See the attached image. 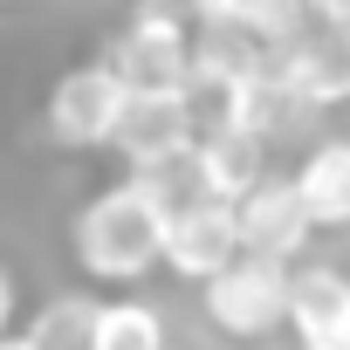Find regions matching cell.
Returning a JSON list of instances; mask_svg holds the SVG:
<instances>
[{"label":"cell","mask_w":350,"mask_h":350,"mask_svg":"<svg viewBox=\"0 0 350 350\" xmlns=\"http://www.w3.org/2000/svg\"><path fill=\"white\" fill-rule=\"evenodd\" d=\"M165 206L137 186V179H117L103 193H90L69 220V254L90 282L103 288H137L151 268H165Z\"/></svg>","instance_id":"6da1fadb"},{"label":"cell","mask_w":350,"mask_h":350,"mask_svg":"<svg viewBox=\"0 0 350 350\" xmlns=\"http://www.w3.org/2000/svg\"><path fill=\"white\" fill-rule=\"evenodd\" d=\"M103 62L124 76V90L137 103H186L193 96V69H200V28H193V14L144 8V14H131L117 28Z\"/></svg>","instance_id":"7a4b0ae2"},{"label":"cell","mask_w":350,"mask_h":350,"mask_svg":"<svg viewBox=\"0 0 350 350\" xmlns=\"http://www.w3.org/2000/svg\"><path fill=\"white\" fill-rule=\"evenodd\" d=\"M261 83L282 103H350V8L343 0L309 8L302 35L261 55Z\"/></svg>","instance_id":"3957f363"},{"label":"cell","mask_w":350,"mask_h":350,"mask_svg":"<svg viewBox=\"0 0 350 350\" xmlns=\"http://www.w3.org/2000/svg\"><path fill=\"white\" fill-rule=\"evenodd\" d=\"M124 117H131V90H124V76L103 55L96 62H76L49 90V103H42V131L62 151H117Z\"/></svg>","instance_id":"277c9868"},{"label":"cell","mask_w":350,"mask_h":350,"mask_svg":"<svg viewBox=\"0 0 350 350\" xmlns=\"http://www.w3.org/2000/svg\"><path fill=\"white\" fill-rule=\"evenodd\" d=\"M288 309H295V268H282V261L241 254L220 282H206V323L234 343H261V336L288 329Z\"/></svg>","instance_id":"5b68a950"},{"label":"cell","mask_w":350,"mask_h":350,"mask_svg":"<svg viewBox=\"0 0 350 350\" xmlns=\"http://www.w3.org/2000/svg\"><path fill=\"white\" fill-rule=\"evenodd\" d=\"M241 261V220L234 206L220 200H193L165 220V275H179V282H220L227 268Z\"/></svg>","instance_id":"8992f818"},{"label":"cell","mask_w":350,"mask_h":350,"mask_svg":"<svg viewBox=\"0 0 350 350\" xmlns=\"http://www.w3.org/2000/svg\"><path fill=\"white\" fill-rule=\"evenodd\" d=\"M234 220H241V254H261V261H282V268H295V254L316 234V220H309V206L295 193V172H268L234 206Z\"/></svg>","instance_id":"52a82bcc"},{"label":"cell","mask_w":350,"mask_h":350,"mask_svg":"<svg viewBox=\"0 0 350 350\" xmlns=\"http://www.w3.org/2000/svg\"><path fill=\"white\" fill-rule=\"evenodd\" d=\"M288 329H295V350H350V275L329 261L295 268Z\"/></svg>","instance_id":"ba28073f"},{"label":"cell","mask_w":350,"mask_h":350,"mask_svg":"<svg viewBox=\"0 0 350 350\" xmlns=\"http://www.w3.org/2000/svg\"><path fill=\"white\" fill-rule=\"evenodd\" d=\"M117 151H124V172H144V165H165V158L200 151L193 96H186V103H137V96H131V117H124V131H117Z\"/></svg>","instance_id":"9c48e42d"},{"label":"cell","mask_w":350,"mask_h":350,"mask_svg":"<svg viewBox=\"0 0 350 350\" xmlns=\"http://www.w3.org/2000/svg\"><path fill=\"white\" fill-rule=\"evenodd\" d=\"M295 193H302V206H309L316 227H329V234L350 227V137H323V144L302 151Z\"/></svg>","instance_id":"30bf717a"},{"label":"cell","mask_w":350,"mask_h":350,"mask_svg":"<svg viewBox=\"0 0 350 350\" xmlns=\"http://www.w3.org/2000/svg\"><path fill=\"white\" fill-rule=\"evenodd\" d=\"M200 193L220 200V206H241L268 172H261V137H241V131H206L200 137Z\"/></svg>","instance_id":"8fae6325"},{"label":"cell","mask_w":350,"mask_h":350,"mask_svg":"<svg viewBox=\"0 0 350 350\" xmlns=\"http://www.w3.org/2000/svg\"><path fill=\"white\" fill-rule=\"evenodd\" d=\"M90 350H165V316L144 295H110L96 309V336Z\"/></svg>","instance_id":"7c38bea8"},{"label":"cell","mask_w":350,"mask_h":350,"mask_svg":"<svg viewBox=\"0 0 350 350\" xmlns=\"http://www.w3.org/2000/svg\"><path fill=\"white\" fill-rule=\"evenodd\" d=\"M96 309L103 302H90V295H62V302H49L42 316H35V350H90V336H96Z\"/></svg>","instance_id":"4fadbf2b"},{"label":"cell","mask_w":350,"mask_h":350,"mask_svg":"<svg viewBox=\"0 0 350 350\" xmlns=\"http://www.w3.org/2000/svg\"><path fill=\"white\" fill-rule=\"evenodd\" d=\"M14 336V275H8V261H0V343Z\"/></svg>","instance_id":"5bb4252c"},{"label":"cell","mask_w":350,"mask_h":350,"mask_svg":"<svg viewBox=\"0 0 350 350\" xmlns=\"http://www.w3.org/2000/svg\"><path fill=\"white\" fill-rule=\"evenodd\" d=\"M0 350H35V336H28V329H14V336L0 343Z\"/></svg>","instance_id":"9a60e30c"}]
</instances>
